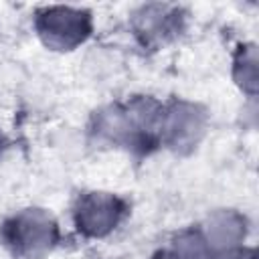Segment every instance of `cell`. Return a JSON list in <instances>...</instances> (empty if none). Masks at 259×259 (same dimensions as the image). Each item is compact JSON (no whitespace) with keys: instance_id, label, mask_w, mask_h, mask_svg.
<instances>
[{"instance_id":"3957f363","label":"cell","mask_w":259,"mask_h":259,"mask_svg":"<svg viewBox=\"0 0 259 259\" xmlns=\"http://www.w3.org/2000/svg\"><path fill=\"white\" fill-rule=\"evenodd\" d=\"M55 239V225L49 214L40 210H26L16 217L12 227L14 245L26 251L47 249Z\"/></svg>"},{"instance_id":"52a82bcc","label":"cell","mask_w":259,"mask_h":259,"mask_svg":"<svg viewBox=\"0 0 259 259\" xmlns=\"http://www.w3.org/2000/svg\"><path fill=\"white\" fill-rule=\"evenodd\" d=\"M176 255L180 259H202L204 257L202 241L196 235H184L176 243Z\"/></svg>"},{"instance_id":"ba28073f","label":"cell","mask_w":259,"mask_h":259,"mask_svg":"<svg viewBox=\"0 0 259 259\" xmlns=\"http://www.w3.org/2000/svg\"><path fill=\"white\" fill-rule=\"evenodd\" d=\"M156 259H180L176 253H160Z\"/></svg>"},{"instance_id":"6da1fadb","label":"cell","mask_w":259,"mask_h":259,"mask_svg":"<svg viewBox=\"0 0 259 259\" xmlns=\"http://www.w3.org/2000/svg\"><path fill=\"white\" fill-rule=\"evenodd\" d=\"M38 28H40V34L47 38V42L61 49H69L85 38L89 30V22H87V16L79 10L53 8L40 16Z\"/></svg>"},{"instance_id":"9c48e42d","label":"cell","mask_w":259,"mask_h":259,"mask_svg":"<svg viewBox=\"0 0 259 259\" xmlns=\"http://www.w3.org/2000/svg\"><path fill=\"white\" fill-rule=\"evenodd\" d=\"M223 259H251V257H247V255H243V253H233V255L223 257Z\"/></svg>"},{"instance_id":"7a4b0ae2","label":"cell","mask_w":259,"mask_h":259,"mask_svg":"<svg viewBox=\"0 0 259 259\" xmlns=\"http://www.w3.org/2000/svg\"><path fill=\"white\" fill-rule=\"evenodd\" d=\"M119 217V204L109 194H87L77 210V223L79 229L87 235H103L107 233Z\"/></svg>"},{"instance_id":"277c9868","label":"cell","mask_w":259,"mask_h":259,"mask_svg":"<svg viewBox=\"0 0 259 259\" xmlns=\"http://www.w3.org/2000/svg\"><path fill=\"white\" fill-rule=\"evenodd\" d=\"M166 134L170 136L172 144H188L200 134L202 130V117L200 113L190 105H178L170 111L164 123Z\"/></svg>"},{"instance_id":"5b68a950","label":"cell","mask_w":259,"mask_h":259,"mask_svg":"<svg viewBox=\"0 0 259 259\" xmlns=\"http://www.w3.org/2000/svg\"><path fill=\"white\" fill-rule=\"evenodd\" d=\"M243 227L245 225H243V221L237 214H233V212H219L208 223V239L217 247L235 245L243 237V233H245Z\"/></svg>"},{"instance_id":"8992f818","label":"cell","mask_w":259,"mask_h":259,"mask_svg":"<svg viewBox=\"0 0 259 259\" xmlns=\"http://www.w3.org/2000/svg\"><path fill=\"white\" fill-rule=\"evenodd\" d=\"M255 71H257L255 51L253 49H245L243 55H241V59H239V63H237V79L249 91L255 89Z\"/></svg>"}]
</instances>
